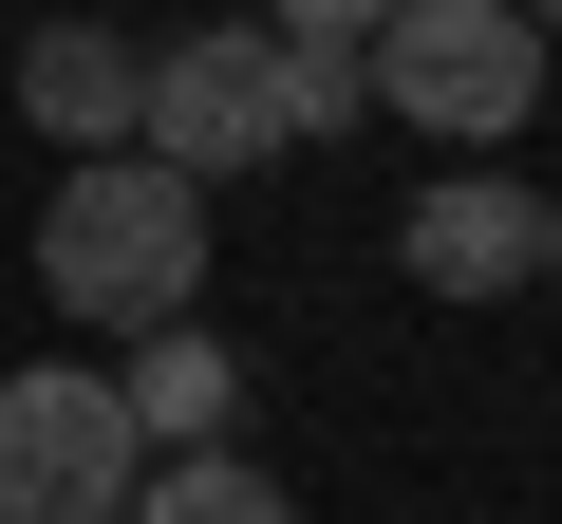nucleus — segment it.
<instances>
[{
	"instance_id": "nucleus-10",
	"label": "nucleus",
	"mask_w": 562,
	"mask_h": 524,
	"mask_svg": "<svg viewBox=\"0 0 562 524\" xmlns=\"http://www.w3.org/2000/svg\"><path fill=\"white\" fill-rule=\"evenodd\" d=\"M506 20H525V38H562V0H506Z\"/></svg>"
},
{
	"instance_id": "nucleus-9",
	"label": "nucleus",
	"mask_w": 562,
	"mask_h": 524,
	"mask_svg": "<svg viewBox=\"0 0 562 524\" xmlns=\"http://www.w3.org/2000/svg\"><path fill=\"white\" fill-rule=\"evenodd\" d=\"M394 0H262V38H301V57H375Z\"/></svg>"
},
{
	"instance_id": "nucleus-4",
	"label": "nucleus",
	"mask_w": 562,
	"mask_h": 524,
	"mask_svg": "<svg viewBox=\"0 0 562 524\" xmlns=\"http://www.w3.org/2000/svg\"><path fill=\"white\" fill-rule=\"evenodd\" d=\"M150 449L113 412V375L38 356V375H0V524H132Z\"/></svg>"
},
{
	"instance_id": "nucleus-2",
	"label": "nucleus",
	"mask_w": 562,
	"mask_h": 524,
	"mask_svg": "<svg viewBox=\"0 0 562 524\" xmlns=\"http://www.w3.org/2000/svg\"><path fill=\"white\" fill-rule=\"evenodd\" d=\"M375 113H413L431 150H506L543 113V38L506 0H394L375 20Z\"/></svg>"
},
{
	"instance_id": "nucleus-3",
	"label": "nucleus",
	"mask_w": 562,
	"mask_h": 524,
	"mask_svg": "<svg viewBox=\"0 0 562 524\" xmlns=\"http://www.w3.org/2000/svg\"><path fill=\"white\" fill-rule=\"evenodd\" d=\"M132 150H150L169 187H244V169H281V150H301L281 38H262V20H206V38H169V57H150V113H132Z\"/></svg>"
},
{
	"instance_id": "nucleus-7",
	"label": "nucleus",
	"mask_w": 562,
	"mask_h": 524,
	"mask_svg": "<svg viewBox=\"0 0 562 524\" xmlns=\"http://www.w3.org/2000/svg\"><path fill=\"white\" fill-rule=\"evenodd\" d=\"M20 113H38L76 169H94V150H132V113H150V57H132L113 20H38V38H20Z\"/></svg>"
},
{
	"instance_id": "nucleus-11",
	"label": "nucleus",
	"mask_w": 562,
	"mask_h": 524,
	"mask_svg": "<svg viewBox=\"0 0 562 524\" xmlns=\"http://www.w3.org/2000/svg\"><path fill=\"white\" fill-rule=\"evenodd\" d=\"M543 282H562V187H543Z\"/></svg>"
},
{
	"instance_id": "nucleus-5",
	"label": "nucleus",
	"mask_w": 562,
	"mask_h": 524,
	"mask_svg": "<svg viewBox=\"0 0 562 524\" xmlns=\"http://www.w3.org/2000/svg\"><path fill=\"white\" fill-rule=\"evenodd\" d=\"M394 262H413L431 300H506L525 262H543V206H525L506 169H431V187L394 206Z\"/></svg>"
},
{
	"instance_id": "nucleus-8",
	"label": "nucleus",
	"mask_w": 562,
	"mask_h": 524,
	"mask_svg": "<svg viewBox=\"0 0 562 524\" xmlns=\"http://www.w3.org/2000/svg\"><path fill=\"white\" fill-rule=\"evenodd\" d=\"M132 524H301V487H281L262 449H188V468L132 487Z\"/></svg>"
},
{
	"instance_id": "nucleus-6",
	"label": "nucleus",
	"mask_w": 562,
	"mask_h": 524,
	"mask_svg": "<svg viewBox=\"0 0 562 524\" xmlns=\"http://www.w3.org/2000/svg\"><path fill=\"white\" fill-rule=\"evenodd\" d=\"M113 412H132V449H150V468H188V449H244V338H206V319L132 338Z\"/></svg>"
},
{
	"instance_id": "nucleus-1",
	"label": "nucleus",
	"mask_w": 562,
	"mask_h": 524,
	"mask_svg": "<svg viewBox=\"0 0 562 524\" xmlns=\"http://www.w3.org/2000/svg\"><path fill=\"white\" fill-rule=\"evenodd\" d=\"M38 282H57L76 338H169V319L206 300V187H169L150 150L57 169V206H38Z\"/></svg>"
}]
</instances>
